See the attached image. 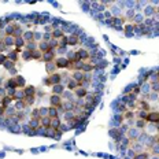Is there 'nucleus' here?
<instances>
[{
	"mask_svg": "<svg viewBox=\"0 0 159 159\" xmlns=\"http://www.w3.org/2000/svg\"><path fill=\"white\" fill-rule=\"evenodd\" d=\"M67 40H69V44H70V45H75V44H78V43H80V37H78L77 34L69 36Z\"/></svg>",
	"mask_w": 159,
	"mask_h": 159,
	"instance_id": "18",
	"label": "nucleus"
},
{
	"mask_svg": "<svg viewBox=\"0 0 159 159\" xmlns=\"http://www.w3.org/2000/svg\"><path fill=\"white\" fill-rule=\"evenodd\" d=\"M143 134V132L140 130V129H137V128H132V129H129L128 130V136H129V139L130 140H134V141H137L139 139H140V136Z\"/></svg>",
	"mask_w": 159,
	"mask_h": 159,
	"instance_id": "4",
	"label": "nucleus"
},
{
	"mask_svg": "<svg viewBox=\"0 0 159 159\" xmlns=\"http://www.w3.org/2000/svg\"><path fill=\"white\" fill-rule=\"evenodd\" d=\"M51 122H52V118H49V117H44V118L40 119V125H41L44 129L51 128Z\"/></svg>",
	"mask_w": 159,
	"mask_h": 159,
	"instance_id": "10",
	"label": "nucleus"
},
{
	"mask_svg": "<svg viewBox=\"0 0 159 159\" xmlns=\"http://www.w3.org/2000/svg\"><path fill=\"white\" fill-rule=\"evenodd\" d=\"M7 59H10V61H12V62H15L16 59H18V52H16V51L10 52V55L7 56Z\"/></svg>",
	"mask_w": 159,
	"mask_h": 159,
	"instance_id": "30",
	"label": "nucleus"
},
{
	"mask_svg": "<svg viewBox=\"0 0 159 159\" xmlns=\"http://www.w3.org/2000/svg\"><path fill=\"white\" fill-rule=\"evenodd\" d=\"M136 115H137V117L140 118V119H144V121H145V119H147L148 112H147V111H144V110H139V111H137V114H136Z\"/></svg>",
	"mask_w": 159,
	"mask_h": 159,
	"instance_id": "29",
	"label": "nucleus"
},
{
	"mask_svg": "<svg viewBox=\"0 0 159 159\" xmlns=\"http://www.w3.org/2000/svg\"><path fill=\"white\" fill-rule=\"evenodd\" d=\"M78 87H80V84H78L77 81H74L73 78H70V80L67 81V88L71 89V91H75V89H77Z\"/></svg>",
	"mask_w": 159,
	"mask_h": 159,
	"instance_id": "17",
	"label": "nucleus"
},
{
	"mask_svg": "<svg viewBox=\"0 0 159 159\" xmlns=\"http://www.w3.org/2000/svg\"><path fill=\"white\" fill-rule=\"evenodd\" d=\"M12 100H14V99H12L11 96H8V95L3 96V98H2V106H3L4 108H7L8 106L11 104V102H12Z\"/></svg>",
	"mask_w": 159,
	"mask_h": 159,
	"instance_id": "12",
	"label": "nucleus"
},
{
	"mask_svg": "<svg viewBox=\"0 0 159 159\" xmlns=\"http://www.w3.org/2000/svg\"><path fill=\"white\" fill-rule=\"evenodd\" d=\"M56 56L54 54V51H49L47 54H43V61L45 62V63H52V62H55Z\"/></svg>",
	"mask_w": 159,
	"mask_h": 159,
	"instance_id": "7",
	"label": "nucleus"
},
{
	"mask_svg": "<svg viewBox=\"0 0 159 159\" xmlns=\"http://www.w3.org/2000/svg\"><path fill=\"white\" fill-rule=\"evenodd\" d=\"M49 102H51V107L55 108H62V106H63V98L58 95H52L49 98Z\"/></svg>",
	"mask_w": 159,
	"mask_h": 159,
	"instance_id": "2",
	"label": "nucleus"
},
{
	"mask_svg": "<svg viewBox=\"0 0 159 159\" xmlns=\"http://www.w3.org/2000/svg\"><path fill=\"white\" fill-rule=\"evenodd\" d=\"M145 121L148 122V124H159V111H151L148 112L147 115V119Z\"/></svg>",
	"mask_w": 159,
	"mask_h": 159,
	"instance_id": "5",
	"label": "nucleus"
},
{
	"mask_svg": "<svg viewBox=\"0 0 159 159\" xmlns=\"http://www.w3.org/2000/svg\"><path fill=\"white\" fill-rule=\"evenodd\" d=\"M75 95H77L78 96V98H85V96H87L88 93H87V89H85V88H77V89H75Z\"/></svg>",
	"mask_w": 159,
	"mask_h": 159,
	"instance_id": "21",
	"label": "nucleus"
},
{
	"mask_svg": "<svg viewBox=\"0 0 159 159\" xmlns=\"http://www.w3.org/2000/svg\"><path fill=\"white\" fill-rule=\"evenodd\" d=\"M150 154L151 155H158V157H159V143H155L150 148Z\"/></svg>",
	"mask_w": 159,
	"mask_h": 159,
	"instance_id": "23",
	"label": "nucleus"
},
{
	"mask_svg": "<svg viewBox=\"0 0 159 159\" xmlns=\"http://www.w3.org/2000/svg\"><path fill=\"white\" fill-rule=\"evenodd\" d=\"M14 80H15L16 88H25V80L22 75H14Z\"/></svg>",
	"mask_w": 159,
	"mask_h": 159,
	"instance_id": "11",
	"label": "nucleus"
},
{
	"mask_svg": "<svg viewBox=\"0 0 159 159\" xmlns=\"http://www.w3.org/2000/svg\"><path fill=\"white\" fill-rule=\"evenodd\" d=\"M155 126H157V133L159 134V124H157V125H155Z\"/></svg>",
	"mask_w": 159,
	"mask_h": 159,
	"instance_id": "35",
	"label": "nucleus"
},
{
	"mask_svg": "<svg viewBox=\"0 0 159 159\" xmlns=\"http://www.w3.org/2000/svg\"><path fill=\"white\" fill-rule=\"evenodd\" d=\"M75 54H77V59H78V61H82V62H84V61H87V59H89L88 51H87V49H84V48L78 49Z\"/></svg>",
	"mask_w": 159,
	"mask_h": 159,
	"instance_id": "8",
	"label": "nucleus"
},
{
	"mask_svg": "<svg viewBox=\"0 0 159 159\" xmlns=\"http://www.w3.org/2000/svg\"><path fill=\"white\" fill-rule=\"evenodd\" d=\"M22 59L24 61H32V52L30 51H28V49H25L24 52H22Z\"/></svg>",
	"mask_w": 159,
	"mask_h": 159,
	"instance_id": "27",
	"label": "nucleus"
},
{
	"mask_svg": "<svg viewBox=\"0 0 159 159\" xmlns=\"http://www.w3.org/2000/svg\"><path fill=\"white\" fill-rule=\"evenodd\" d=\"M4 67L7 69V70H12V67H14V62L10 61V59H7V61L4 62Z\"/></svg>",
	"mask_w": 159,
	"mask_h": 159,
	"instance_id": "32",
	"label": "nucleus"
},
{
	"mask_svg": "<svg viewBox=\"0 0 159 159\" xmlns=\"http://www.w3.org/2000/svg\"><path fill=\"white\" fill-rule=\"evenodd\" d=\"M61 81H62V75L61 74H58V73H54V74H51L48 77V80H45V84H48V85H59L61 84Z\"/></svg>",
	"mask_w": 159,
	"mask_h": 159,
	"instance_id": "1",
	"label": "nucleus"
},
{
	"mask_svg": "<svg viewBox=\"0 0 159 159\" xmlns=\"http://www.w3.org/2000/svg\"><path fill=\"white\" fill-rule=\"evenodd\" d=\"M24 92H25V96H26V98H34V95H36V88L32 87V85H29V87H25V88H24Z\"/></svg>",
	"mask_w": 159,
	"mask_h": 159,
	"instance_id": "9",
	"label": "nucleus"
},
{
	"mask_svg": "<svg viewBox=\"0 0 159 159\" xmlns=\"http://www.w3.org/2000/svg\"><path fill=\"white\" fill-rule=\"evenodd\" d=\"M148 157H150L148 152H141V154H136L133 159H148Z\"/></svg>",
	"mask_w": 159,
	"mask_h": 159,
	"instance_id": "28",
	"label": "nucleus"
},
{
	"mask_svg": "<svg viewBox=\"0 0 159 159\" xmlns=\"http://www.w3.org/2000/svg\"><path fill=\"white\" fill-rule=\"evenodd\" d=\"M61 128V119L59 118H54L51 122V129H54V130H58V129Z\"/></svg>",
	"mask_w": 159,
	"mask_h": 159,
	"instance_id": "20",
	"label": "nucleus"
},
{
	"mask_svg": "<svg viewBox=\"0 0 159 159\" xmlns=\"http://www.w3.org/2000/svg\"><path fill=\"white\" fill-rule=\"evenodd\" d=\"M48 117L49 118H59L58 117V108H55V107H49L48 108Z\"/></svg>",
	"mask_w": 159,
	"mask_h": 159,
	"instance_id": "19",
	"label": "nucleus"
},
{
	"mask_svg": "<svg viewBox=\"0 0 159 159\" xmlns=\"http://www.w3.org/2000/svg\"><path fill=\"white\" fill-rule=\"evenodd\" d=\"M32 58L36 61H43V52H40L39 49H36L34 52H32Z\"/></svg>",
	"mask_w": 159,
	"mask_h": 159,
	"instance_id": "25",
	"label": "nucleus"
},
{
	"mask_svg": "<svg viewBox=\"0 0 159 159\" xmlns=\"http://www.w3.org/2000/svg\"><path fill=\"white\" fill-rule=\"evenodd\" d=\"M151 159H159L158 155H151Z\"/></svg>",
	"mask_w": 159,
	"mask_h": 159,
	"instance_id": "34",
	"label": "nucleus"
},
{
	"mask_svg": "<svg viewBox=\"0 0 159 159\" xmlns=\"http://www.w3.org/2000/svg\"><path fill=\"white\" fill-rule=\"evenodd\" d=\"M22 37H24L25 43H32L34 40V34H33V32H25Z\"/></svg>",
	"mask_w": 159,
	"mask_h": 159,
	"instance_id": "16",
	"label": "nucleus"
},
{
	"mask_svg": "<svg viewBox=\"0 0 159 159\" xmlns=\"http://www.w3.org/2000/svg\"><path fill=\"white\" fill-rule=\"evenodd\" d=\"M92 69H93V66H92L91 63H85V62H84V65H82L81 71H82V73H85V74H88V73L91 71Z\"/></svg>",
	"mask_w": 159,
	"mask_h": 159,
	"instance_id": "24",
	"label": "nucleus"
},
{
	"mask_svg": "<svg viewBox=\"0 0 159 159\" xmlns=\"http://www.w3.org/2000/svg\"><path fill=\"white\" fill-rule=\"evenodd\" d=\"M45 69H47V71L49 73V75H51V74H54V71H55L56 66H55L54 62H52V63H47V65H45Z\"/></svg>",
	"mask_w": 159,
	"mask_h": 159,
	"instance_id": "26",
	"label": "nucleus"
},
{
	"mask_svg": "<svg viewBox=\"0 0 159 159\" xmlns=\"http://www.w3.org/2000/svg\"><path fill=\"white\" fill-rule=\"evenodd\" d=\"M6 61H7V56H4V55H2V54H0V65H2V63H4Z\"/></svg>",
	"mask_w": 159,
	"mask_h": 159,
	"instance_id": "33",
	"label": "nucleus"
},
{
	"mask_svg": "<svg viewBox=\"0 0 159 159\" xmlns=\"http://www.w3.org/2000/svg\"><path fill=\"white\" fill-rule=\"evenodd\" d=\"M51 36H52V37H54L55 40L56 39H58V40H61L62 37H63V32H62V30H58V29H55V30H52V33H51Z\"/></svg>",
	"mask_w": 159,
	"mask_h": 159,
	"instance_id": "22",
	"label": "nucleus"
},
{
	"mask_svg": "<svg viewBox=\"0 0 159 159\" xmlns=\"http://www.w3.org/2000/svg\"><path fill=\"white\" fill-rule=\"evenodd\" d=\"M3 43H4L6 47H7V45H15V39L12 37V36H4Z\"/></svg>",
	"mask_w": 159,
	"mask_h": 159,
	"instance_id": "14",
	"label": "nucleus"
},
{
	"mask_svg": "<svg viewBox=\"0 0 159 159\" xmlns=\"http://www.w3.org/2000/svg\"><path fill=\"white\" fill-rule=\"evenodd\" d=\"M29 126H30L33 130H36L39 126H41V125H40V119L39 118H32L30 122H29Z\"/></svg>",
	"mask_w": 159,
	"mask_h": 159,
	"instance_id": "15",
	"label": "nucleus"
},
{
	"mask_svg": "<svg viewBox=\"0 0 159 159\" xmlns=\"http://www.w3.org/2000/svg\"><path fill=\"white\" fill-rule=\"evenodd\" d=\"M145 124H147V121H144V119H139L137 122H136V126H137V129H143V128H145Z\"/></svg>",
	"mask_w": 159,
	"mask_h": 159,
	"instance_id": "31",
	"label": "nucleus"
},
{
	"mask_svg": "<svg viewBox=\"0 0 159 159\" xmlns=\"http://www.w3.org/2000/svg\"><path fill=\"white\" fill-rule=\"evenodd\" d=\"M52 92H54V93L52 95H58V96H61V95H63V92H65V87L63 85H55L54 88H52Z\"/></svg>",
	"mask_w": 159,
	"mask_h": 159,
	"instance_id": "13",
	"label": "nucleus"
},
{
	"mask_svg": "<svg viewBox=\"0 0 159 159\" xmlns=\"http://www.w3.org/2000/svg\"><path fill=\"white\" fill-rule=\"evenodd\" d=\"M55 66H56V69H69V66H70V62L67 61L66 58H56L55 59Z\"/></svg>",
	"mask_w": 159,
	"mask_h": 159,
	"instance_id": "3",
	"label": "nucleus"
},
{
	"mask_svg": "<svg viewBox=\"0 0 159 159\" xmlns=\"http://www.w3.org/2000/svg\"><path fill=\"white\" fill-rule=\"evenodd\" d=\"M39 51L43 52V54H47V52L52 51L49 41H41V43H39Z\"/></svg>",
	"mask_w": 159,
	"mask_h": 159,
	"instance_id": "6",
	"label": "nucleus"
}]
</instances>
